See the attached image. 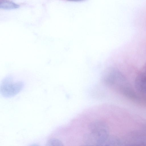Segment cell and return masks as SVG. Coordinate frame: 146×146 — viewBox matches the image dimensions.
I'll use <instances>...</instances> for the list:
<instances>
[{
  "label": "cell",
  "mask_w": 146,
  "mask_h": 146,
  "mask_svg": "<svg viewBox=\"0 0 146 146\" xmlns=\"http://www.w3.org/2000/svg\"><path fill=\"white\" fill-rule=\"evenodd\" d=\"M9 79L3 81L0 90L1 95L7 98L12 97L18 94L22 90L24 85L22 82H14L11 78Z\"/></svg>",
  "instance_id": "obj_1"
},
{
  "label": "cell",
  "mask_w": 146,
  "mask_h": 146,
  "mask_svg": "<svg viewBox=\"0 0 146 146\" xmlns=\"http://www.w3.org/2000/svg\"><path fill=\"white\" fill-rule=\"evenodd\" d=\"M135 84L138 91L146 96V72L141 73L137 77Z\"/></svg>",
  "instance_id": "obj_2"
},
{
  "label": "cell",
  "mask_w": 146,
  "mask_h": 146,
  "mask_svg": "<svg viewBox=\"0 0 146 146\" xmlns=\"http://www.w3.org/2000/svg\"><path fill=\"white\" fill-rule=\"evenodd\" d=\"M19 5L8 0H0V8L5 9H12L18 8Z\"/></svg>",
  "instance_id": "obj_3"
},
{
  "label": "cell",
  "mask_w": 146,
  "mask_h": 146,
  "mask_svg": "<svg viewBox=\"0 0 146 146\" xmlns=\"http://www.w3.org/2000/svg\"><path fill=\"white\" fill-rule=\"evenodd\" d=\"M60 143L58 140L54 138H53L50 140L47 143V145L54 146L58 145L57 144H60Z\"/></svg>",
  "instance_id": "obj_4"
},
{
  "label": "cell",
  "mask_w": 146,
  "mask_h": 146,
  "mask_svg": "<svg viewBox=\"0 0 146 146\" xmlns=\"http://www.w3.org/2000/svg\"><path fill=\"white\" fill-rule=\"evenodd\" d=\"M69 1H75V2H78V1H82L85 0H67Z\"/></svg>",
  "instance_id": "obj_5"
}]
</instances>
